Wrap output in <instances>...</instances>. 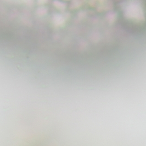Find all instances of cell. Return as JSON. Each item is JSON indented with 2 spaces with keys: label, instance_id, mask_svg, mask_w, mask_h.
Wrapping results in <instances>:
<instances>
[{
  "label": "cell",
  "instance_id": "6da1fadb",
  "mask_svg": "<svg viewBox=\"0 0 146 146\" xmlns=\"http://www.w3.org/2000/svg\"><path fill=\"white\" fill-rule=\"evenodd\" d=\"M53 24L56 27L61 26L64 23V19L60 15H55L53 18Z\"/></svg>",
  "mask_w": 146,
  "mask_h": 146
},
{
  "label": "cell",
  "instance_id": "7a4b0ae2",
  "mask_svg": "<svg viewBox=\"0 0 146 146\" xmlns=\"http://www.w3.org/2000/svg\"><path fill=\"white\" fill-rule=\"evenodd\" d=\"M36 13L39 15H44L46 14L47 10L45 8H40L38 9Z\"/></svg>",
  "mask_w": 146,
  "mask_h": 146
},
{
  "label": "cell",
  "instance_id": "3957f363",
  "mask_svg": "<svg viewBox=\"0 0 146 146\" xmlns=\"http://www.w3.org/2000/svg\"><path fill=\"white\" fill-rule=\"evenodd\" d=\"M38 1H39V2L40 3H42L45 2L46 1V0H38Z\"/></svg>",
  "mask_w": 146,
  "mask_h": 146
},
{
  "label": "cell",
  "instance_id": "277c9868",
  "mask_svg": "<svg viewBox=\"0 0 146 146\" xmlns=\"http://www.w3.org/2000/svg\"><path fill=\"white\" fill-rule=\"evenodd\" d=\"M24 1H25L27 2H30L32 0H24Z\"/></svg>",
  "mask_w": 146,
  "mask_h": 146
}]
</instances>
